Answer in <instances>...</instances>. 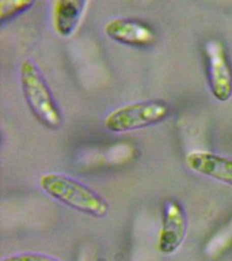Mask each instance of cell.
I'll use <instances>...</instances> for the list:
<instances>
[{
  "label": "cell",
  "mask_w": 232,
  "mask_h": 261,
  "mask_svg": "<svg viewBox=\"0 0 232 261\" xmlns=\"http://www.w3.org/2000/svg\"><path fill=\"white\" fill-rule=\"evenodd\" d=\"M42 190L57 201L95 219H104L110 205L103 196L86 185L69 176L49 172L41 176Z\"/></svg>",
  "instance_id": "obj_1"
},
{
  "label": "cell",
  "mask_w": 232,
  "mask_h": 261,
  "mask_svg": "<svg viewBox=\"0 0 232 261\" xmlns=\"http://www.w3.org/2000/svg\"><path fill=\"white\" fill-rule=\"evenodd\" d=\"M22 90L34 116L45 126L57 129L62 117L51 90L39 67L31 60H24L20 67Z\"/></svg>",
  "instance_id": "obj_2"
},
{
  "label": "cell",
  "mask_w": 232,
  "mask_h": 261,
  "mask_svg": "<svg viewBox=\"0 0 232 261\" xmlns=\"http://www.w3.org/2000/svg\"><path fill=\"white\" fill-rule=\"evenodd\" d=\"M169 112L170 107L165 101H143L111 112L104 119V125L113 133L138 130L163 121Z\"/></svg>",
  "instance_id": "obj_3"
},
{
  "label": "cell",
  "mask_w": 232,
  "mask_h": 261,
  "mask_svg": "<svg viewBox=\"0 0 232 261\" xmlns=\"http://www.w3.org/2000/svg\"><path fill=\"white\" fill-rule=\"evenodd\" d=\"M210 88L217 100L226 102L232 97V68L223 43L209 42L206 47Z\"/></svg>",
  "instance_id": "obj_4"
},
{
  "label": "cell",
  "mask_w": 232,
  "mask_h": 261,
  "mask_svg": "<svg viewBox=\"0 0 232 261\" xmlns=\"http://www.w3.org/2000/svg\"><path fill=\"white\" fill-rule=\"evenodd\" d=\"M188 231V218L179 202H165L162 214V225L158 235V250L164 254H172L184 243Z\"/></svg>",
  "instance_id": "obj_5"
},
{
  "label": "cell",
  "mask_w": 232,
  "mask_h": 261,
  "mask_svg": "<svg viewBox=\"0 0 232 261\" xmlns=\"http://www.w3.org/2000/svg\"><path fill=\"white\" fill-rule=\"evenodd\" d=\"M104 32L114 41L137 47L152 45L157 39L152 27L131 18H114L106 24Z\"/></svg>",
  "instance_id": "obj_6"
},
{
  "label": "cell",
  "mask_w": 232,
  "mask_h": 261,
  "mask_svg": "<svg viewBox=\"0 0 232 261\" xmlns=\"http://www.w3.org/2000/svg\"><path fill=\"white\" fill-rule=\"evenodd\" d=\"M190 169L232 187V159L212 151L196 150L186 157Z\"/></svg>",
  "instance_id": "obj_7"
},
{
  "label": "cell",
  "mask_w": 232,
  "mask_h": 261,
  "mask_svg": "<svg viewBox=\"0 0 232 261\" xmlns=\"http://www.w3.org/2000/svg\"><path fill=\"white\" fill-rule=\"evenodd\" d=\"M85 2L78 0H59L54 6L53 24L56 33L61 37H68L77 28Z\"/></svg>",
  "instance_id": "obj_8"
},
{
  "label": "cell",
  "mask_w": 232,
  "mask_h": 261,
  "mask_svg": "<svg viewBox=\"0 0 232 261\" xmlns=\"http://www.w3.org/2000/svg\"><path fill=\"white\" fill-rule=\"evenodd\" d=\"M33 1L18 0V1H1L0 2V18L1 21L13 18L33 6Z\"/></svg>",
  "instance_id": "obj_9"
},
{
  "label": "cell",
  "mask_w": 232,
  "mask_h": 261,
  "mask_svg": "<svg viewBox=\"0 0 232 261\" xmlns=\"http://www.w3.org/2000/svg\"><path fill=\"white\" fill-rule=\"evenodd\" d=\"M0 261H64L53 256L39 252H21L6 256Z\"/></svg>",
  "instance_id": "obj_10"
}]
</instances>
